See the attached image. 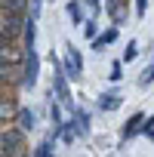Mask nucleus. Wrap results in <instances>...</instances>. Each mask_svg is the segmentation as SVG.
<instances>
[{"instance_id": "1", "label": "nucleus", "mask_w": 154, "mask_h": 157, "mask_svg": "<svg viewBox=\"0 0 154 157\" xmlns=\"http://www.w3.org/2000/svg\"><path fill=\"white\" fill-rule=\"evenodd\" d=\"M25 151V132L22 129H3L0 132V154L3 157H19Z\"/></svg>"}, {"instance_id": "2", "label": "nucleus", "mask_w": 154, "mask_h": 157, "mask_svg": "<svg viewBox=\"0 0 154 157\" xmlns=\"http://www.w3.org/2000/svg\"><path fill=\"white\" fill-rule=\"evenodd\" d=\"M52 90H56V96H59V102L65 105V108H74V99H71V90H68V77H65V71H62V62L56 59V52H52Z\"/></svg>"}, {"instance_id": "3", "label": "nucleus", "mask_w": 154, "mask_h": 157, "mask_svg": "<svg viewBox=\"0 0 154 157\" xmlns=\"http://www.w3.org/2000/svg\"><path fill=\"white\" fill-rule=\"evenodd\" d=\"M62 71H65L68 80H80L83 77V59H80V52H77L74 43H65V65H62Z\"/></svg>"}, {"instance_id": "4", "label": "nucleus", "mask_w": 154, "mask_h": 157, "mask_svg": "<svg viewBox=\"0 0 154 157\" xmlns=\"http://www.w3.org/2000/svg\"><path fill=\"white\" fill-rule=\"evenodd\" d=\"M37 77H40V59H37V46H25V77H22V83L31 90L37 83Z\"/></svg>"}, {"instance_id": "5", "label": "nucleus", "mask_w": 154, "mask_h": 157, "mask_svg": "<svg viewBox=\"0 0 154 157\" xmlns=\"http://www.w3.org/2000/svg\"><path fill=\"white\" fill-rule=\"evenodd\" d=\"M22 28H25V16L22 13H3V19H0V34H3L6 40L19 37Z\"/></svg>"}, {"instance_id": "6", "label": "nucleus", "mask_w": 154, "mask_h": 157, "mask_svg": "<svg viewBox=\"0 0 154 157\" xmlns=\"http://www.w3.org/2000/svg\"><path fill=\"white\" fill-rule=\"evenodd\" d=\"M105 10H108V16H111V22H114V25H120V22L129 16L126 0H108V3H105Z\"/></svg>"}, {"instance_id": "7", "label": "nucleus", "mask_w": 154, "mask_h": 157, "mask_svg": "<svg viewBox=\"0 0 154 157\" xmlns=\"http://www.w3.org/2000/svg\"><path fill=\"white\" fill-rule=\"evenodd\" d=\"M71 129H74V136H90V114L80 108V111H74V117H71Z\"/></svg>"}, {"instance_id": "8", "label": "nucleus", "mask_w": 154, "mask_h": 157, "mask_svg": "<svg viewBox=\"0 0 154 157\" xmlns=\"http://www.w3.org/2000/svg\"><path fill=\"white\" fill-rule=\"evenodd\" d=\"M114 40H117V28H108V31H102V34H96V37H93V49H96V52H102V49H105V46H111Z\"/></svg>"}, {"instance_id": "9", "label": "nucleus", "mask_w": 154, "mask_h": 157, "mask_svg": "<svg viewBox=\"0 0 154 157\" xmlns=\"http://www.w3.org/2000/svg\"><path fill=\"white\" fill-rule=\"evenodd\" d=\"M68 16H71V25H74V28H80V25L87 22V13H83V6H80V0H68Z\"/></svg>"}, {"instance_id": "10", "label": "nucleus", "mask_w": 154, "mask_h": 157, "mask_svg": "<svg viewBox=\"0 0 154 157\" xmlns=\"http://www.w3.org/2000/svg\"><path fill=\"white\" fill-rule=\"evenodd\" d=\"M120 102H123V99H120L117 93H102V96H99V108H102V111H117Z\"/></svg>"}, {"instance_id": "11", "label": "nucleus", "mask_w": 154, "mask_h": 157, "mask_svg": "<svg viewBox=\"0 0 154 157\" xmlns=\"http://www.w3.org/2000/svg\"><path fill=\"white\" fill-rule=\"evenodd\" d=\"M142 120H145V114H142V111H136V114L123 123V136H126V139H129V136H136V132L142 129Z\"/></svg>"}, {"instance_id": "12", "label": "nucleus", "mask_w": 154, "mask_h": 157, "mask_svg": "<svg viewBox=\"0 0 154 157\" xmlns=\"http://www.w3.org/2000/svg\"><path fill=\"white\" fill-rule=\"evenodd\" d=\"M28 10V0H0V13H22Z\"/></svg>"}, {"instance_id": "13", "label": "nucleus", "mask_w": 154, "mask_h": 157, "mask_svg": "<svg viewBox=\"0 0 154 157\" xmlns=\"http://www.w3.org/2000/svg\"><path fill=\"white\" fill-rule=\"evenodd\" d=\"M16 117H19V129H22V132H31V129H34V123H37V117H34L28 108H22Z\"/></svg>"}, {"instance_id": "14", "label": "nucleus", "mask_w": 154, "mask_h": 157, "mask_svg": "<svg viewBox=\"0 0 154 157\" xmlns=\"http://www.w3.org/2000/svg\"><path fill=\"white\" fill-rule=\"evenodd\" d=\"M16 114H19V108H16L13 99H0V120H10V117H16Z\"/></svg>"}, {"instance_id": "15", "label": "nucleus", "mask_w": 154, "mask_h": 157, "mask_svg": "<svg viewBox=\"0 0 154 157\" xmlns=\"http://www.w3.org/2000/svg\"><path fill=\"white\" fill-rule=\"evenodd\" d=\"M13 62H19V56L10 49V43H6V46H0V65H13Z\"/></svg>"}, {"instance_id": "16", "label": "nucleus", "mask_w": 154, "mask_h": 157, "mask_svg": "<svg viewBox=\"0 0 154 157\" xmlns=\"http://www.w3.org/2000/svg\"><path fill=\"white\" fill-rule=\"evenodd\" d=\"M136 56H139V43H136V40H129V43H126V49H123V59H120V62H133Z\"/></svg>"}, {"instance_id": "17", "label": "nucleus", "mask_w": 154, "mask_h": 157, "mask_svg": "<svg viewBox=\"0 0 154 157\" xmlns=\"http://www.w3.org/2000/svg\"><path fill=\"white\" fill-rule=\"evenodd\" d=\"M34 157H52V139H46L43 145L34 148Z\"/></svg>"}, {"instance_id": "18", "label": "nucleus", "mask_w": 154, "mask_h": 157, "mask_svg": "<svg viewBox=\"0 0 154 157\" xmlns=\"http://www.w3.org/2000/svg\"><path fill=\"white\" fill-rule=\"evenodd\" d=\"M148 83H154V62L142 71V77H139V86H148Z\"/></svg>"}, {"instance_id": "19", "label": "nucleus", "mask_w": 154, "mask_h": 157, "mask_svg": "<svg viewBox=\"0 0 154 157\" xmlns=\"http://www.w3.org/2000/svg\"><path fill=\"white\" fill-rule=\"evenodd\" d=\"M108 80H114V83H117V80H123V62H114V65H111Z\"/></svg>"}, {"instance_id": "20", "label": "nucleus", "mask_w": 154, "mask_h": 157, "mask_svg": "<svg viewBox=\"0 0 154 157\" xmlns=\"http://www.w3.org/2000/svg\"><path fill=\"white\" fill-rule=\"evenodd\" d=\"M83 34H87V37H90V40H93V37H96V34H99V25H96V22H93V19H87V22H83Z\"/></svg>"}, {"instance_id": "21", "label": "nucleus", "mask_w": 154, "mask_h": 157, "mask_svg": "<svg viewBox=\"0 0 154 157\" xmlns=\"http://www.w3.org/2000/svg\"><path fill=\"white\" fill-rule=\"evenodd\" d=\"M145 13H148V0H136V16L142 19Z\"/></svg>"}, {"instance_id": "22", "label": "nucleus", "mask_w": 154, "mask_h": 157, "mask_svg": "<svg viewBox=\"0 0 154 157\" xmlns=\"http://www.w3.org/2000/svg\"><path fill=\"white\" fill-rule=\"evenodd\" d=\"M40 6H43L40 0H31V19H37V16H40Z\"/></svg>"}, {"instance_id": "23", "label": "nucleus", "mask_w": 154, "mask_h": 157, "mask_svg": "<svg viewBox=\"0 0 154 157\" xmlns=\"http://www.w3.org/2000/svg\"><path fill=\"white\" fill-rule=\"evenodd\" d=\"M10 77V65H0V80H6Z\"/></svg>"}, {"instance_id": "24", "label": "nucleus", "mask_w": 154, "mask_h": 157, "mask_svg": "<svg viewBox=\"0 0 154 157\" xmlns=\"http://www.w3.org/2000/svg\"><path fill=\"white\" fill-rule=\"evenodd\" d=\"M87 3H90V10H93V13H99V10H102V3H99V0H87Z\"/></svg>"}, {"instance_id": "25", "label": "nucleus", "mask_w": 154, "mask_h": 157, "mask_svg": "<svg viewBox=\"0 0 154 157\" xmlns=\"http://www.w3.org/2000/svg\"><path fill=\"white\" fill-rule=\"evenodd\" d=\"M6 43H10V40H6V37H3V34H0V46H6Z\"/></svg>"}, {"instance_id": "26", "label": "nucleus", "mask_w": 154, "mask_h": 157, "mask_svg": "<svg viewBox=\"0 0 154 157\" xmlns=\"http://www.w3.org/2000/svg\"><path fill=\"white\" fill-rule=\"evenodd\" d=\"M0 19H3V13H0Z\"/></svg>"}]
</instances>
